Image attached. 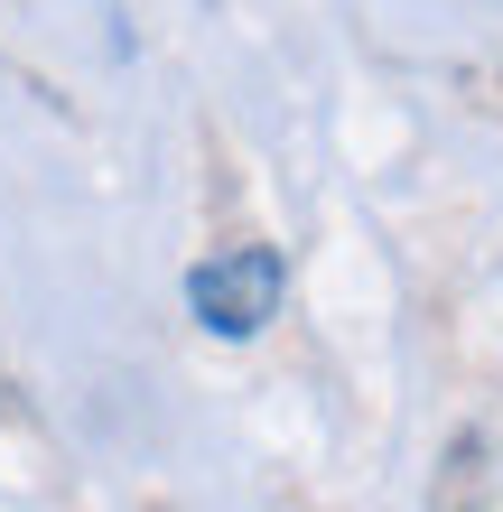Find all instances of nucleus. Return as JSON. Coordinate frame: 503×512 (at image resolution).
<instances>
[{
  "label": "nucleus",
  "instance_id": "nucleus-1",
  "mask_svg": "<svg viewBox=\"0 0 503 512\" xmlns=\"http://www.w3.org/2000/svg\"><path fill=\"white\" fill-rule=\"evenodd\" d=\"M280 289H289V261H280L271 243H243V252L205 261L196 280H187V308H196L205 336L243 345V336H261V326L280 317Z\"/></svg>",
  "mask_w": 503,
  "mask_h": 512
}]
</instances>
